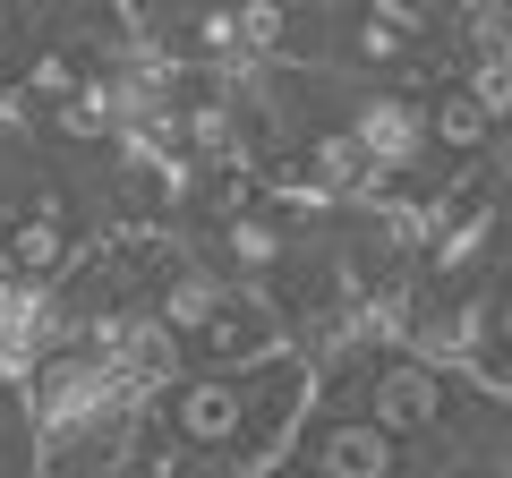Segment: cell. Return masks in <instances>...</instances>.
Masks as SVG:
<instances>
[{
    "instance_id": "1",
    "label": "cell",
    "mask_w": 512,
    "mask_h": 478,
    "mask_svg": "<svg viewBox=\"0 0 512 478\" xmlns=\"http://www.w3.org/2000/svg\"><path fill=\"white\" fill-rule=\"evenodd\" d=\"M333 120L359 146V163L376 171L384 188H453V171L427 146V86H402V77H359L333 69Z\"/></svg>"
},
{
    "instance_id": "2",
    "label": "cell",
    "mask_w": 512,
    "mask_h": 478,
    "mask_svg": "<svg viewBox=\"0 0 512 478\" xmlns=\"http://www.w3.org/2000/svg\"><path fill=\"white\" fill-rule=\"evenodd\" d=\"M325 368H342V376H359V410L367 419H384L402 444H427V436H444V427L461 419V402H470V376H453V368H436V359H419V350H367V359H325Z\"/></svg>"
},
{
    "instance_id": "3",
    "label": "cell",
    "mask_w": 512,
    "mask_h": 478,
    "mask_svg": "<svg viewBox=\"0 0 512 478\" xmlns=\"http://www.w3.org/2000/svg\"><path fill=\"white\" fill-rule=\"evenodd\" d=\"M248 410H256V368H205V359H188L154 393V427L180 436L197 461H222V478H231V453L248 436Z\"/></svg>"
},
{
    "instance_id": "4",
    "label": "cell",
    "mask_w": 512,
    "mask_h": 478,
    "mask_svg": "<svg viewBox=\"0 0 512 478\" xmlns=\"http://www.w3.org/2000/svg\"><path fill=\"white\" fill-rule=\"evenodd\" d=\"M291 453L308 461L316 478H410V444L384 419H367V410H333L325 385H316V402L299 410Z\"/></svg>"
},
{
    "instance_id": "5",
    "label": "cell",
    "mask_w": 512,
    "mask_h": 478,
    "mask_svg": "<svg viewBox=\"0 0 512 478\" xmlns=\"http://www.w3.org/2000/svg\"><path fill=\"white\" fill-rule=\"evenodd\" d=\"M427 146H436V163L453 171V180H461V171H470L478 154L495 146V111L478 103V86H470L461 69L427 86Z\"/></svg>"
}]
</instances>
